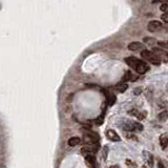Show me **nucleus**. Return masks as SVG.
<instances>
[{
    "label": "nucleus",
    "instance_id": "5701e85b",
    "mask_svg": "<svg viewBox=\"0 0 168 168\" xmlns=\"http://www.w3.org/2000/svg\"><path fill=\"white\" fill-rule=\"evenodd\" d=\"M158 165H159V166H158V167H159V168H165V166H164V165H163V163L161 162V161H160V162H159V164H158Z\"/></svg>",
    "mask_w": 168,
    "mask_h": 168
},
{
    "label": "nucleus",
    "instance_id": "b1692460",
    "mask_svg": "<svg viewBox=\"0 0 168 168\" xmlns=\"http://www.w3.org/2000/svg\"><path fill=\"white\" fill-rule=\"evenodd\" d=\"M162 2H164V3H168V0H161Z\"/></svg>",
    "mask_w": 168,
    "mask_h": 168
},
{
    "label": "nucleus",
    "instance_id": "6ab92c4d",
    "mask_svg": "<svg viewBox=\"0 0 168 168\" xmlns=\"http://www.w3.org/2000/svg\"><path fill=\"white\" fill-rule=\"evenodd\" d=\"M159 119L161 120V121H164V120L168 119V113L167 112H164V113H160V115H159Z\"/></svg>",
    "mask_w": 168,
    "mask_h": 168
},
{
    "label": "nucleus",
    "instance_id": "7ed1b4c3",
    "mask_svg": "<svg viewBox=\"0 0 168 168\" xmlns=\"http://www.w3.org/2000/svg\"><path fill=\"white\" fill-rule=\"evenodd\" d=\"M141 57L144 59V60L148 61V62H150L151 64H153V65H160V63H161V60L155 55V53L150 51H147V49H143V51L141 52Z\"/></svg>",
    "mask_w": 168,
    "mask_h": 168
},
{
    "label": "nucleus",
    "instance_id": "ddd939ff",
    "mask_svg": "<svg viewBox=\"0 0 168 168\" xmlns=\"http://www.w3.org/2000/svg\"><path fill=\"white\" fill-rule=\"evenodd\" d=\"M105 96H106V100H107L108 105H113L116 102V96L113 94H112L110 91H105Z\"/></svg>",
    "mask_w": 168,
    "mask_h": 168
},
{
    "label": "nucleus",
    "instance_id": "1a4fd4ad",
    "mask_svg": "<svg viewBox=\"0 0 168 168\" xmlns=\"http://www.w3.org/2000/svg\"><path fill=\"white\" fill-rule=\"evenodd\" d=\"M144 47V44H142L141 42H131L130 44H128V49L132 52H136V51H140Z\"/></svg>",
    "mask_w": 168,
    "mask_h": 168
},
{
    "label": "nucleus",
    "instance_id": "f03ea898",
    "mask_svg": "<svg viewBox=\"0 0 168 168\" xmlns=\"http://www.w3.org/2000/svg\"><path fill=\"white\" fill-rule=\"evenodd\" d=\"M99 140L100 137L97 132H94L91 130H85L83 134V141L87 145H95L99 146Z\"/></svg>",
    "mask_w": 168,
    "mask_h": 168
},
{
    "label": "nucleus",
    "instance_id": "0eeeda50",
    "mask_svg": "<svg viewBox=\"0 0 168 168\" xmlns=\"http://www.w3.org/2000/svg\"><path fill=\"white\" fill-rule=\"evenodd\" d=\"M106 137L108 138V140H110L113 142H120L121 141V138L119 137V134L113 130V129H107V130H106Z\"/></svg>",
    "mask_w": 168,
    "mask_h": 168
},
{
    "label": "nucleus",
    "instance_id": "aec40b11",
    "mask_svg": "<svg viewBox=\"0 0 168 168\" xmlns=\"http://www.w3.org/2000/svg\"><path fill=\"white\" fill-rule=\"evenodd\" d=\"M103 118H104V116L102 115V116H101V118L99 117L98 119L95 120L94 123H95L96 125H98V126H100V125H102V123H103Z\"/></svg>",
    "mask_w": 168,
    "mask_h": 168
},
{
    "label": "nucleus",
    "instance_id": "20e7f679",
    "mask_svg": "<svg viewBox=\"0 0 168 168\" xmlns=\"http://www.w3.org/2000/svg\"><path fill=\"white\" fill-rule=\"evenodd\" d=\"M125 131H130V132H134V131H142L143 130V125L139 122H136V121H130V120H126L124 123V126H123Z\"/></svg>",
    "mask_w": 168,
    "mask_h": 168
},
{
    "label": "nucleus",
    "instance_id": "412c9836",
    "mask_svg": "<svg viewBox=\"0 0 168 168\" xmlns=\"http://www.w3.org/2000/svg\"><path fill=\"white\" fill-rule=\"evenodd\" d=\"M161 11H163L164 13H167L168 12V3H163L162 5L160 6Z\"/></svg>",
    "mask_w": 168,
    "mask_h": 168
},
{
    "label": "nucleus",
    "instance_id": "4be33fe9",
    "mask_svg": "<svg viewBox=\"0 0 168 168\" xmlns=\"http://www.w3.org/2000/svg\"><path fill=\"white\" fill-rule=\"evenodd\" d=\"M161 19H162L164 22H166V23H168V12L167 13H164L163 14L162 16H161Z\"/></svg>",
    "mask_w": 168,
    "mask_h": 168
},
{
    "label": "nucleus",
    "instance_id": "423d86ee",
    "mask_svg": "<svg viewBox=\"0 0 168 168\" xmlns=\"http://www.w3.org/2000/svg\"><path fill=\"white\" fill-rule=\"evenodd\" d=\"M147 28L151 33L158 32V30H160L161 28H162V22H160V21L158 20H151L148 22Z\"/></svg>",
    "mask_w": 168,
    "mask_h": 168
},
{
    "label": "nucleus",
    "instance_id": "4468645a",
    "mask_svg": "<svg viewBox=\"0 0 168 168\" xmlns=\"http://www.w3.org/2000/svg\"><path fill=\"white\" fill-rule=\"evenodd\" d=\"M127 87H128V85L125 83V82H120V83H118L115 86V89L119 91V93H124V91L127 89Z\"/></svg>",
    "mask_w": 168,
    "mask_h": 168
},
{
    "label": "nucleus",
    "instance_id": "a211bd4d",
    "mask_svg": "<svg viewBox=\"0 0 168 168\" xmlns=\"http://www.w3.org/2000/svg\"><path fill=\"white\" fill-rule=\"evenodd\" d=\"M158 45L168 53V42H158Z\"/></svg>",
    "mask_w": 168,
    "mask_h": 168
},
{
    "label": "nucleus",
    "instance_id": "6e6552de",
    "mask_svg": "<svg viewBox=\"0 0 168 168\" xmlns=\"http://www.w3.org/2000/svg\"><path fill=\"white\" fill-rule=\"evenodd\" d=\"M143 158L145 160V162L147 163V165L149 166L150 168L153 167V157L150 152L148 151H143Z\"/></svg>",
    "mask_w": 168,
    "mask_h": 168
},
{
    "label": "nucleus",
    "instance_id": "39448f33",
    "mask_svg": "<svg viewBox=\"0 0 168 168\" xmlns=\"http://www.w3.org/2000/svg\"><path fill=\"white\" fill-rule=\"evenodd\" d=\"M152 52L162 62H168V53L166 51H164V49L161 48V47H155V48L152 49Z\"/></svg>",
    "mask_w": 168,
    "mask_h": 168
},
{
    "label": "nucleus",
    "instance_id": "2eb2a0df",
    "mask_svg": "<svg viewBox=\"0 0 168 168\" xmlns=\"http://www.w3.org/2000/svg\"><path fill=\"white\" fill-rule=\"evenodd\" d=\"M80 142H81L80 138H78V137H73V138H70V140H68V145L70 146H76V145H78Z\"/></svg>",
    "mask_w": 168,
    "mask_h": 168
},
{
    "label": "nucleus",
    "instance_id": "f3484780",
    "mask_svg": "<svg viewBox=\"0 0 168 168\" xmlns=\"http://www.w3.org/2000/svg\"><path fill=\"white\" fill-rule=\"evenodd\" d=\"M144 43L148 44V45H152V44L157 43V41L153 38H144Z\"/></svg>",
    "mask_w": 168,
    "mask_h": 168
},
{
    "label": "nucleus",
    "instance_id": "f257e3e1",
    "mask_svg": "<svg viewBox=\"0 0 168 168\" xmlns=\"http://www.w3.org/2000/svg\"><path fill=\"white\" fill-rule=\"evenodd\" d=\"M125 63L140 75L146 74L150 70L149 65L147 63L136 58V57H127V58H125Z\"/></svg>",
    "mask_w": 168,
    "mask_h": 168
},
{
    "label": "nucleus",
    "instance_id": "9d476101",
    "mask_svg": "<svg viewBox=\"0 0 168 168\" xmlns=\"http://www.w3.org/2000/svg\"><path fill=\"white\" fill-rule=\"evenodd\" d=\"M128 113H129V115H131V116H134V117H137L139 120H144V119H145V117H146V113H141V112H139V110H137V109L129 110Z\"/></svg>",
    "mask_w": 168,
    "mask_h": 168
},
{
    "label": "nucleus",
    "instance_id": "393cba45",
    "mask_svg": "<svg viewBox=\"0 0 168 168\" xmlns=\"http://www.w3.org/2000/svg\"><path fill=\"white\" fill-rule=\"evenodd\" d=\"M110 168H120L119 166H118V165H115V166H112Z\"/></svg>",
    "mask_w": 168,
    "mask_h": 168
},
{
    "label": "nucleus",
    "instance_id": "9b49d317",
    "mask_svg": "<svg viewBox=\"0 0 168 168\" xmlns=\"http://www.w3.org/2000/svg\"><path fill=\"white\" fill-rule=\"evenodd\" d=\"M160 145L163 149L168 146V132H165L160 137Z\"/></svg>",
    "mask_w": 168,
    "mask_h": 168
},
{
    "label": "nucleus",
    "instance_id": "f8f14e48",
    "mask_svg": "<svg viewBox=\"0 0 168 168\" xmlns=\"http://www.w3.org/2000/svg\"><path fill=\"white\" fill-rule=\"evenodd\" d=\"M137 79H138V76L134 75L131 72H126L125 75L123 76L122 81H136Z\"/></svg>",
    "mask_w": 168,
    "mask_h": 168
},
{
    "label": "nucleus",
    "instance_id": "dca6fc26",
    "mask_svg": "<svg viewBox=\"0 0 168 168\" xmlns=\"http://www.w3.org/2000/svg\"><path fill=\"white\" fill-rule=\"evenodd\" d=\"M125 136H126V138H127V139H129V140H132V141H138V138H137L136 134H134V132L127 131L126 134H125Z\"/></svg>",
    "mask_w": 168,
    "mask_h": 168
}]
</instances>
